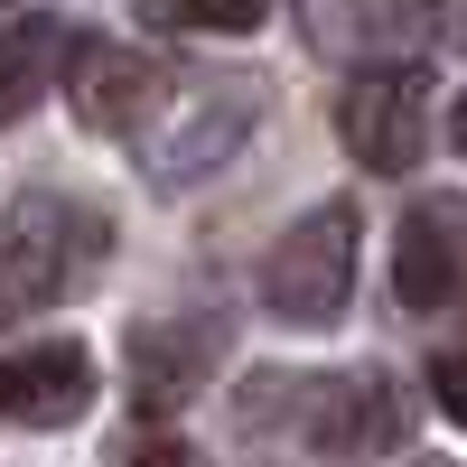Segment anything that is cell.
Instances as JSON below:
<instances>
[{
  "label": "cell",
  "mask_w": 467,
  "mask_h": 467,
  "mask_svg": "<svg viewBox=\"0 0 467 467\" xmlns=\"http://www.w3.org/2000/svg\"><path fill=\"white\" fill-rule=\"evenodd\" d=\"M112 224L94 206H66V197H28L0 215V327L37 318V308H57L85 271L103 262Z\"/></svg>",
  "instance_id": "1"
},
{
  "label": "cell",
  "mask_w": 467,
  "mask_h": 467,
  "mask_svg": "<svg viewBox=\"0 0 467 467\" xmlns=\"http://www.w3.org/2000/svg\"><path fill=\"white\" fill-rule=\"evenodd\" d=\"M356 290V206H308L262 262V308L290 327H327Z\"/></svg>",
  "instance_id": "2"
},
{
  "label": "cell",
  "mask_w": 467,
  "mask_h": 467,
  "mask_svg": "<svg viewBox=\"0 0 467 467\" xmlns=\"http://www.w3.org/2000/svg\"><path fill=\"white\" fill-rule=\"evenodd\" d=\"M420 66H365L356 85L337 94V140H346V160L374 169V178H411L420 169Z\"/></svg>",
  "instance_id": "3"
},
{
  "label": "cell",
  "mask_w": 467,
  "mask_h": 467,
  "mask_svg": "<svg viewBox=\"0 0 467 467\" xmlns=\"http://www.w3.org/2000/svg\"><path fill=\"white\" fill-rule=\"evenodd\" d=\"M85 402H94V356H85L75 337H47V346H19V356H0V420L66 431Z\"/></svg>",
  "instance_id": "4"
},
{
  "label": "cell",
  "mask_w": 467,
  "mask_h": 467,
  "mask_svg": "<svg viewBox=\"0 0 467 467\" xmlns=\"http://www.w3.org/2000/svg\"><path fill=\"white\" fill-rule=\"evenodd\" d=\"M467 281V206L458 197H420L402 215V244H393V290L411 308H449Z\"/></svg>",
  "instance_id": "5"
},
{
  "label": "cell",
  "mask_w": 467,
  "mask_h": 467,
  "mask_svg": "<svg viewBox=\"0 0 467 467\" xmlns=\"http://www.w3.org/2000/svg\"><path fill=\"white\" fill-rule=\"evenodd\" d=\"M169 94V75L131 57V47H75V103H85V122L94 131H140L150 112H160Z\"/></svg>",
  "instance_id": "6"
},
{
  "label": "cell",
  "mask_w": 467,
  "mask_h": 467,
  "mask_svg": "<svg viewBox=\"0 0 467 467\" xmlns=\"http://www.w3.org/2000/svg\"><path fill=\"white\" fill-rule=\"evenodd\" d=\"M57 57H66V37H57L47 19H19V28H0V122H19V112L37 103V85L57 75Z\"/></svg>",
  "instance_id": "7"
},
{
  "label": "cell",
  "mask_w": 467,
  "mask_h": 467,
  "mask_svg": "<svg viewBox=\"0 0 467 467\" xmlns=\"http://www.w3.org/2000/svg\"><path fill=\"white\" fill-rule=\"evenodd\" d=\"M131 356H140V402L160 411V402H178L187 383L206 374V337H169V327H140V337H131Z\"/></svg>",
  "instance_id": "8"
},
{
  "label": "cell",
  "mask_w": 467,
  "mask_h": 467,
  "mask_svg": "<svg viewBox=\"0 0 467 467\" xmlns=\"http://www.w3.org/2000/svg\"><path fill=\"white\" fill-rule=\"evenodd\" d=\"M160 28H206V37H244L262 28V0H150Z\"/></svg>",
  "instance_id": "9"
},
{
  "label": "cell",
  "mask_w": 467,
  "mask_h": 467,
  "mask_svg": "<svg viewBox=\"0 0 467 467\" xmlns=\"http://www.w3.org/2000/svg\"><path fill=\"white\" fill-rule=\"evenodd\" d=\"M431 383H440V411H449V420H467V356H440V365H431Z\"/></svg>",
  "instance_id": "10"
},
{
  "label": "cell",
  "mask_w": 467,
  "mask_h": 467,
  "mask_svg": "<svg viewBox=\"0 0 467 467\" xmlns=\"http://www.w3.org/2000/svg\"><path fill=\"white\" fill-rule=\"evenodd\" d=\"M131 467H206V458H197V449H187V440H150V449H140Z\"/></svg>",
  "instance_id": "11"
},
{
  "label": "cell",
  "mask_w": 467,
  "mask_h": 467,
  "mask_svg": "<svg viewBox=\"0 0 467 467\" xmlns=\"http://www.w3.org/2000/svg\"><path fill=\"white\" fill-rule=\"evenodd\" d=\"M449 140H458V150H467V94H458V112H449Z\"/></svg>",
  "instance_id": "12"
},
{
  "label": "cell",
  "mask_w": 467,
  "mask_h": 467,
  "mask_svg": "<svg viewBox=\"0 0 467 467\" xmlns=\"http://www.w3.org/2000/svg\"><path fill=\"white\" fill-rule=\"evenodd\" d=\"M411 467H449V458H411Z\"/></svg>",
  "instance_id": "13"
}]
</instances>
